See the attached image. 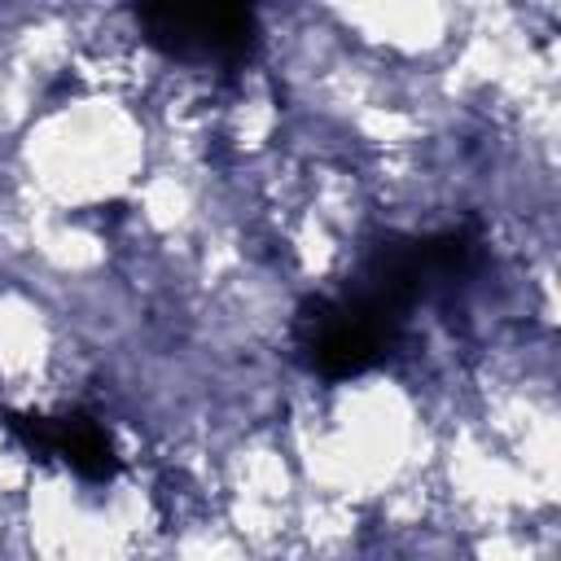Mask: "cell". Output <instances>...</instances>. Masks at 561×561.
I'll use <instances>...</instances> for the list:
<instances>
[{
    "mask_svg": "<svg viewBox=\"0 0 561 561\" xmlns=\"http://www.w3.org/2000/svg\"><path fill=\"white\" fill-rule=\"evenodd\" d=\"M136 26L145 44L180 61L237 66L259 44V22L241 4H140Z\"/></svg>",
    "mask_w": 561,
    "mask_h": 561,
    "instance_id": "2",
    "label": "cell"
},
{
    "mask_svg": "<svg viewBox=\"0 0 561 561\" xmlns=\"http://www.w3.org/2000/svg\"><path fill=\"white\" fill-rule=\"evenodd\" d=\"M4 430L35 456H61L79 478L88 482H110L118 473V451L114 438L105 434L101 421L88 412H66V416H26V412H4Z\"/></svg>",
    "mask_w": 561,
    "mask_h": 561,
    "instance_id": "3",
    "label": "cell"
},
{
    "mask_svg": "<svg viewBox=\"0 0 561 561\" xmlns=\"http://www.w3.org/2000/svg\"><path fill=\"white\" fill-rule=\"evenodd\" d=\"M399 333L403 324H394L351 289L307 298L294 320V346L302 364L329 381H346L377 368L394 351Z\"/></svg>",
    "mask_w": 561,
    "mask_h": 561,
    "instance_id": "1",
    "label": "cell"
}]
</instances>
